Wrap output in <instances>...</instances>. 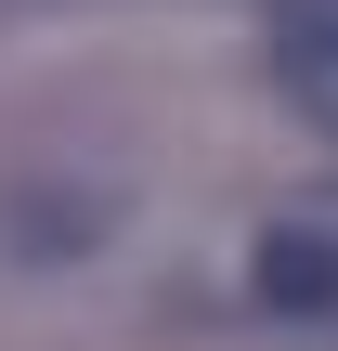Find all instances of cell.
Wrapping results in <instances>:
<instances>
[{
    "mask_svg": "<svg viewBox=\"0 0 338 351\" xmlns=\"http://www.w3.org/2000/svg\"><path fill=\"white\" fill-rule=\"evenodd\" d=\"M274 78L313 130H338V0H274Z\"/></svg>",
    "mask_w": 338,
    "mask_h": 351,
    "instance_id": "cell-1",
    "label": "cell"
},
{
    "mask_svg": "<svg viewBox=\"0 0 338 351\" xmlns=\"http://www.w3.org/2000/svg\"><path fill=\"white\" fill-rule=\"evenodd\" d=\"M261 300L326 313V300H338V247H326V234H274V247H261Z\"/></svg>",
    "mask_w": 338,
    "mask_h": 351,
    "instance_id": "cell-2",
    "label": "cell"
}]
</instances>
